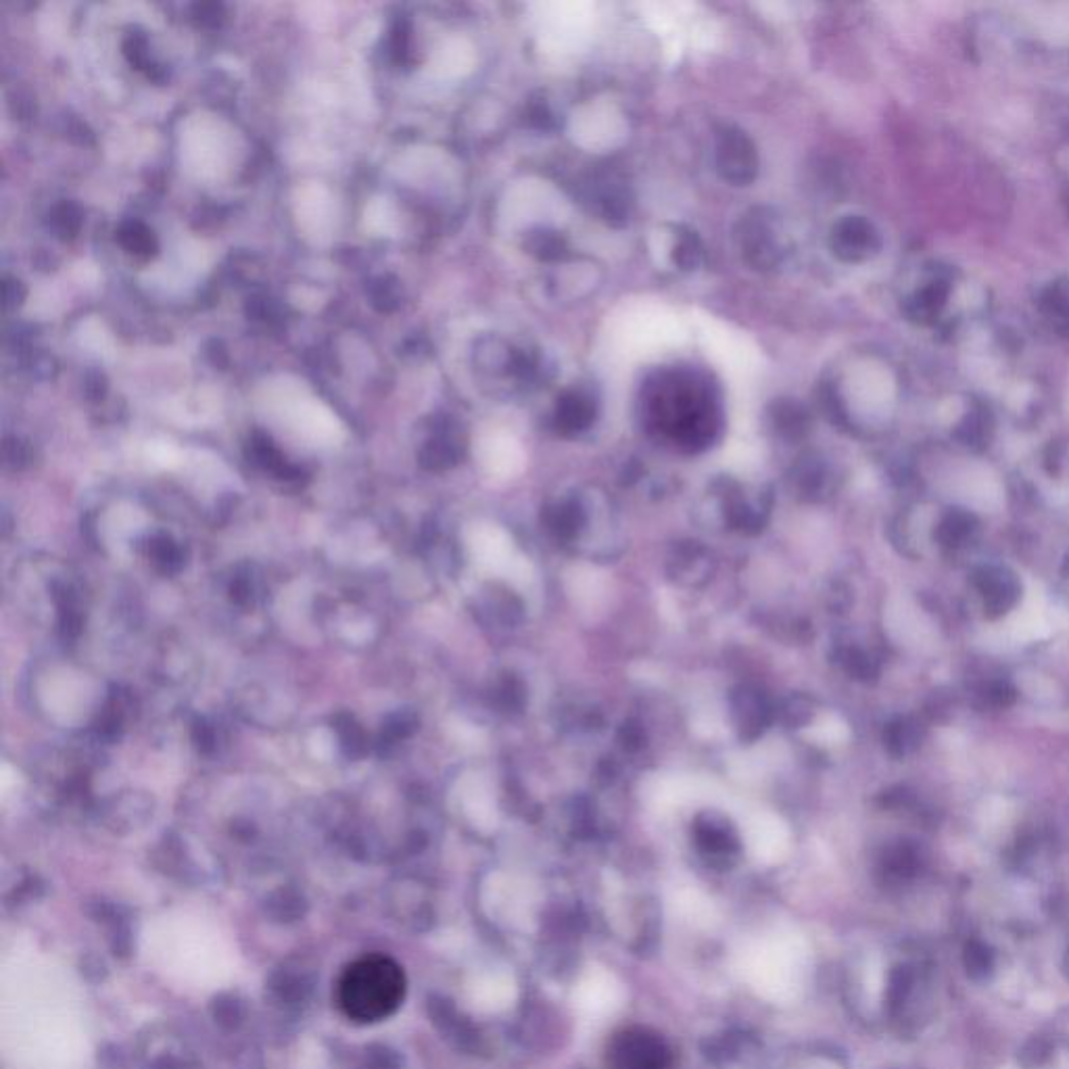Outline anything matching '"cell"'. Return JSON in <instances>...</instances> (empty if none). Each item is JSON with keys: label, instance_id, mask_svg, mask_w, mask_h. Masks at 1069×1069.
Wrapping results in <instances>:
<instances>
[{"label": "cell", "instance_id": "1", "mask_svg": "<svg viewBox=\"0 0 1069 1069\" xmlns=\"http://www.w3.org/2000/svg\"><path fill=\"white\" fill-rule=\"evenodd\" d=\"M403 967L387 955H366L349 963L337 980L335 1001L353 1024H378L391 1017L406 999Z\"/></svg>", "mask_w": 1069, "mask_h": 1069}, {"label": "cell", "instance_id": "2", "mask_svg": "<svg viewBox=\"0 0 1069 1069\" xmlns=\"http://www.w3.org/2000/svg\"><path fill=\"white\" fill-rule=\"evenodd\" d=\"M735 243L746 264L758 272H771L783 264L786 243L773 211L765 207L750 209L735 226Z\"/></svg>", "mask_w": 1069, "mask_h": 1069}, {"label": "cell", "instance_id": "3", "mask_svg": "<svg viewBox=\"0 0 1069 1069\" xmlns=\"http://www.w3.org/2000/svg\"><path fill=\"white\" fill-rule=\"evenodd\" d=\"M608 1069H673V1051L658 1032L629 1026L614 1032L606 1047Z\"/></svg>", "mask_w": 1069, "mask_h": 1069}, {"label": "cell", "instance_id": "4", "mask_svg": "<svg viewBox=\"0 0 1069 1069\" xmlns=\"http://www.w3.org/2000/svg\"><path fill=\"white\" fill-rule=\"evenodd\" d=\"M717 174L733 186H748L758 174V153L752 138L735 126H723L715 145Z\"/></svg>", "mask_w": 1069, "mask_h": 1069}, {"label": "cell", "instance_id": "5", "mask_svg": "<svg viewBox=\"0 0 1069 1069\" xmlns=\"http://www.w3.org/2000/svg\"><path fill=\"white\" fill-rule=\"evenodd\" d=\"M829 249L844 264H861L880 251V232L863 216H844L831 226Z\"/></svg>", "mask_w": 1069, "mask_h": 1069}, {"label": "cell", "instance_id": "6", "mask_svg": "<svg viewBox=\"0 0 1069 1069\" xmlns=\"http://www.w3.org/2000/svg\"><path fill=\"white\" fill-rule=\"evenodd\" d=\"M729 706L735 731H738V738L744 744H752L758 738H763V733L769 729L775 717L771 700L752 685L735 687L729 698Z\"/></svg>", "mask_w": 1069, "mask_h": 1069}, {"label": "cell", "instance_id": "7", "mask_svg": "<svg viewBox=\"0 0 1069 1069\" xmlns=\"http://www.w3.org/2000/svg\"><path fill=\"white\" fill-rule=\"evenodd\" d=\"M598 418V399L587 387H570L556 399L552 412L554 431L562 437L587 433Z\"/></svg>", "mask_w": 1069, "mask_h": 1069}, {"label": "cell", "instance_id": "8", "mask_svg": "<svg viewBox=\"0 0 1069 1069\" xmlns=\"http://www.w3.org/2000/svg\"><path fill=\"white\" fill-rule=\"evenodd\" d=\"M589 205L596 216L610 226H625L633 213L631 188L614 176H602L589 186Z\"/></svg>", "mask_w": 1069, "mask_h": 1069}, {"label": "cell", "instance_id": "9", "mask_svg": "<svg viewBox=\"0 0 1069 1069\" xmlns=\"http://www.w3.org/2000/svg\"><path fill=\"white\" fill-rule=\"evenodd\" d=\"M712 570H715L712 556L700 541H679L673 545L667 562V575L673 583L681 587H702L710 581Z\"/></svg>", "mask_w": 1069, "mask_h": 1069}, {"label": "cell", "instance_id": "10", "mask_svg": "<svg viewBox=\"0 0 1069 1069\" xmlns=\"http://www.w3.org/2000/svg\"><path fill=\"white\" fill-rule=\"evenodd\" d=\"M464 435L454 420H441L435 429V435L426 441L420 451V464L426 470H447L456 466L464 456Z\"/></svg>", "mask_w": 1069, "mask_h": 1069}, {"label": "cell", "instance_id": "11", "mask_svg": "<svg viewBox=\"0 0 1069 1069\" xmlns=\"http://www.w3.org/2000/svg\"><path fill=\"white\" fill-rule=\"evenodd\" d=\"M698 848L712 861L731 859L738 852V836L731 823L717 813H702L694 823Z\"/></svg>", "mask_w": 1069, "mask_h": 1069}, {"label": "cell", "instance_id": "12", "mask_svg": "<svg viewBox=\"0 0 1069 1069\" xmlns=\"http://www.w3.org/2000/svg\"><path fill=\"white\" fill-rule=\"evenodd\" d=\"M767 418L773 433L788 443L802 441L811 429L809 412H806V408L798 399L792 397L775 399L767 410Z\"/></svg>", "mask_w": 1069, "mask_h": 1069}, {"label": "cell", "instance_id": "13", "mask_svg": "<svg viewBox=\"0 0 1069 1069\" xmlns=\"http://www.w3.org/2000/svg\"><path fill=\"white\" fill-rule=\"evenodd\" d=\"M543 525L560 543H573L579 539L587 525V510L579 500H564L543 510Z\"/></svg>", "mask_w": 1069, "mask_h": 1069}, {"label": "cell", "instance_id": "14", "mask_svg": "<svg viewBox=\"0 0 1069 1069\" xmlns=\"http://www.w3.org/2000/svg\"><path fill=\"white\" fill-rule=\"evenodd\" d=\"M522 614H525V606L514 596V591L500 585L489 587L479 604L481 621L493 627H516L522 621Z\"/></svg>", "mask_w": 1069, "mask_h": 1069}, {"label": "cell", "instance_id": "15", "mask_svg": "<svg viewBox=\"0 0 1069 1069\" xmlns=\"http://www.w3.org/2000/svg\"><path fill=\"white\" fill-rule=\"evenodd\" d=\"M51 596L57 606L61 639L63 641L78 639L84 627V614H82V602H80L78 589L69 583L55 581L51 585Z\"/></svg>", "mask_w": 1069, "mask_h": 1069}, {"label": "cell", "instance_id": "16", "mask_svg": "<svg viewBox=\"0 0 1069 1069\" xmlns=\"http://www.w3.org/2000/svg\"><path fill=\"white\" fill-rule=\"evenodd\" d=\"M827 479V466L815 454L800 456L790 470L792 491L802 497V500H817V497H821Z\"/></svg>", "mask_w": 1069, "mask_h": 1069}, {"label": "cell", "instance_id": "17", "mask_svg": "<svg viewBox=\"0 0 1069 1069\" xmlns=\"http://www.w3.org/2000/svg\"><path fill=\"white\" fill-rule=\"evenodd\" d=\"M522 249L537 261H543V264H558V261H564L570 255L566 236L560 230L545 226L529 230L525 239H522Z\"/></svg>", "mask_w": 1069, "mask_h": 1069}, {"label": "cell", "instance_id": "18", "mask_svg": "<svg viewBox=\"0 0 1069 1069\" xmlns=\"http://www.w3.org/2000/svg\"><path fill=\"white\" fill-rule=\"evenodd\" d=\"M132 704H134L132 696L122 690H115L109 696L105 708L101 710V715L97 719V725H94V731H97L99 740L115 742L117 738H120V733L126 727Z\"/></svg>", "mask_w": 1069, "mask_h": 1069}, {"label": "cell", "instance_id": "19", "mask_svg": "<svg viewBox=\"0 0 1069 1069\" xmlns=\"http://www.w3.org/2000/svg\"><path fill=\"white\" fill-rule=\"evenodd\" d=\"M671 259L681 272L700 270V266L704 264V243L696 230L687 226H675Z\"/></svg>", "mask_w": 1069, "mask_h": 1069}, {"label": "cell", "instance_id": "20", "mask_svg": "<svg viewBox=\"0 0 1069 1069\" xmlns=\"http://www.w3.org/2000/svg\"><path fill=\"white\" fill-rule=\"evenodd\" d=\"M491 704L504 715H520L527 706V685L518 675L504 673L491 687Z\"/></svg>", "mask_w": 1069, "mask_h": 1069}, {"label": "cell", "instance_id": "21", "mask_svg": "<svg viewBox=\"0 0 1069 1069\" xmlns=\"http://www.w3.org/2000/svg\"><path fill=\"white\" fill-rule=\"evenodd\" d=\"M963 969L967 973V978L973 982L990 980L996 969L994 948L980 938L967 940L963 946Z\"/></svg>", "mask_w": 1069, "mask_h": 1069}, {"label": "cell", "instance_id": "22", "mask_svg": "<svg viewBox=\"0 0 1069 1069\" xmlns=\"http://www.w3.org/2000/svg\"><path fill=\"white\" fill-rule=\"evenodd\" d=\"M147 558L163 575H176L184 566V550L168 535H155L147 541Z\"/></svg>", "mask_w": 1069, "mask_h": 1069}, {"label": "cell", "instance_id": "23", "mask_svg": "<svg viewBox=\"0 0 1069 1069\" xmlns=\"http://www.w3.org/2000/svg\"><path fill=\"white\" fill-rule=\"evenodd\" d=\"M416 729H418V717L414 715L412 710H397V712H393V715L387 717V721L383 725V731H380L378 750L387 752L395 744L408 740Z\"/></svg>", "mask_w": 1069, "mask_h": 1069}, {"label": "cell", "instance_id": "24", "mask_svg": "<svg viewBox=\"0 0 1069 1069\" xmlns=\"http://www.w3.org/2000/svg\"><path fill=\"white\" fill-rule=\"evenodd\" d=\"M332 725H335V731L339 735L343 754L347 758H360V756L366 754V750H368L366 733L351 715H347V712H339V715L335 717V721H332Z\"/></svg>", "mask_w": 1069, "mask_h": 1069}, {"label": "cell", "instance_id": "25", "mask_svg": "<svg viewBox=\"0 0 1069 1069\" xmlns=\"http://www.w3.org/2000/svg\"><path fill=\"white\" fill-rule=\"evenodd\" d=\"M259 596H261L259 577H255L251 566H241L230 579V600L236 606L249 608L259 600Z\"/></svg>", "mask_w": 1069, "mask_h": 1069}, {"label": "cell", "instance_id": "26", "mask_svg": "<svg viewBox=\"0 0 1069 1069\" xmlns=\"http://www.w3.org/2000/svg\"><path fill=\"white\" fill-rule=\"evenodd\" d=\"M944 299H946V291H942L938 284H936V287L923 289L913 299H909L907 314L911 316V320L928 322L930 318H934L940 312V307L944 305Z\"/></svg>", "mask_w": 1069, "mask_h": 1069}, {"label": "cell", "instance_id": "27", "mask_svg": "<svg viewBox=\"0 0 1069 1069\" xmlns=\"http://www.w3.org/2000/svg\"><path fill=\"white\" fill-rule=\"evenodd\" d=\"M815 717V704L802 694H792L781 706V721L790 729H800Z\"/></svg>", "mask_w": 1069, "mask_h": 1069}, {"label": "cell", "instance_id": "28", "mask_svg": "<svg viewBox=\"0 0 1069 1069\" xmlns=\"http://www.w3.org/2000/svg\"><path fill=\"white\" fill-rule=\"evenodd\" d=\"M122 245L136 255H151L155 251V239L153 234L142 224H126L120 232Z\"/></svg>", "mask_w": 1069, "mask_h": 1069}, {"label": "cell", "instance_id": "29", "mask_svg": "<svg viewBox=\"0 0 1069 1069\" xmlns=\"http://www.w3.org/2000/svg\"><path fill=\"white\" fill-rule=\"evenodd\" d=\"M886 869L896 880H907V877H913L919 869L917 854L909 848H896L886 861Z\"/></svg>", "mask_w": 1069, "mask_h": 1069}, {"label": "cell", "instance_id": "30", "mask_svg": "<svg viewBox=\"0 0 1069 1069\" xmlns=\"http://www.w3.org/2000/svg\"><path fill=\"white\" fill-rule=\"evenodd\" d=\"M190 738L201 754H213L218 748V731L207 719H197L190 729Z\"/></svg>", "mask_w": 1069, "mask_h": 1069}, {"label": "cell", "instance_id": "31", "mask_svg": "<svg viewBox=\"0 0 1069 1069\" xmlns=\"http://www.w3.org/2000/svg\"><path fill=\"white\" fill-rule=\"evenodd\" d=\"M527 122L529 126L537 128V130H543V132H552L558 128V115L554 113V109L550 107V103L545 101H537L529 107L527 111Z\"/></svg>", "mask_w": 1069, "mask_h": 1069}, {"label": "cell", "instance_id": "32", "mask_svg": "<svg viewBox=\"0 0 1069 1069\" xmlns=\"http://www.w3.org/2000/svg\"><path fill=\"white\" fill-rule=\"evenodd\" d=\"M1047 305L1051 307L1049 314L1055 316V320L1069 322V282H1057L1051 287Z\"/></svg>", "mask_w": 1069, "mask_h": 1069}, {"label": "cell", "instance_id": "33", "mask_svg": "<svg viewBox=\"0 0 1069 1069\" xmlns=\"http://www.w3.org/2000/svg\"><path fill=\"white\" fill-rule=\"evenodd\" d=\"M616 738H619V744L627 752H639L646 746V731L637 721H625L619 727V735H616Z\"/></svg>", "mask_w": 1069, "mask_h": 1069}, {"label": "cell", "instance_id": "34", "mask_svg": "<svg viewBox=\"0 0 1069 1069\" xmlns=\"http://www.w3.org/2000/svg\"><path fill=\"white\" fill-rule=\"evenodd\" d=\"M840 660H842V667L857 679H867L873 675L871 660L859 650H844Z\"/></svg>", "mask_w": 1069, "mask_h": 1069}, {"label": "cell", "instance_id": "35", "mask_svg": "<svg viewBox=\"0 0 1069 1069\" xmlns=\"http://www.w3.org/2000/svg\"><path fill=\"white\" fill-rule=\"evenodd\" d=\"M57 224V230L63 234V236H71L78 226H80V216L74 205H61L57 211H55V220Z\"/></svg>", "mask_w": 1069, "mask_h": 1069}, {"label": "cell", "instance_id": "36", "mask_svg": "<svg viewBox=\"0 0 1069 1069\" xmlns=\"http://www.w3.org/2000/svg\"><path fill=\"white\" fill-rule=\"evenodd\" d=\"M1049 1053H1051L1049 1042H1044L1042 1038H1038V1040L1034 1038L1026 1047L1024 1055H1021V1059H1024L1026 1065H1040L1042 1059L1049 1057Z\"/></svg>", "mask_w": 1069, "mask_h": 1069}, {"label": "cell", "instance_id": "37", "mask_svg": "<svg viewBox=\"0 0 1069 1069\" xmlns=\"http://www.w3.org/2000/svg\"><path fill=\"white\" fill-rule=\"evenodd\" d=\"M5 456H7V462H9L11 466H15V468H23V466L28 464V460H30L28 449L23 447V443H19V441H9V443H7V447H5Z\"/></svg>", "mask_w": 1069, "mask_h": 1069}, {"label": "cell", "instance_id": "38", "mask_svg": "<svg viewBox=\"0 0 1069 1069\" xmlns=\"http://www.w3.org/2000/svg\"><path fill=\"white\" fill-rule=\"evenodd\" d=\"M1063 969H1065V973H1067V978H1069V948H1067V953H1065V961H1063Z\"/></svg>", "mask_w": 1069, "mask_h": 1069}]
</instances>
